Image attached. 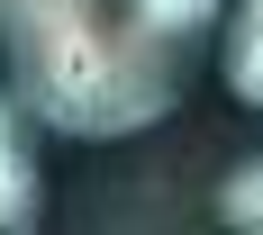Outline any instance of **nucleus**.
I'll return each mask as SVG.
<instances>
[{
    "instance_id": "obj_1",
    "label": "nucleus",
    "mask_w": 263,
    "mask_h": 235,
    "mask_svg": "<svg viewBox=\"0 0 263 235\" xmlns=\"http://www.w3.org/2000/svg\"><path fill=\"white\" fill-rule=\"evenodd\" d=\"M0 63L54 136H136L182 100V46L136 0H0Z\"/></svg>"
},
{
    "instance_id": "obj_2",
    "label": "nucleus",
    "mask_w": 263,
    "mask_h": 235,
    "mask_svg": "<svg viewBox=\"0 0 263 235\" xmlns=\"http://www.w3.org/2000/svg\"><path fill=\"white\" fill-rule=\"evenodd\" d=\"M27 226H36V163H27L9 91H0V235H27Z\"/></svg>"
},
{
    "instance_id": "obj_3",
    "label": "nucleus",
    "mask_w": 263,
    "mask_h": 235,
    "mask_svg": "<svg viewBox=\"0 0 263 235\" xmlns=\"http://www.w3.org/2000/svg\"><path fill=\"white\" fill-rule=\"evenodd\" d=\"M227 91L263 109V0H236V27H227Z\"/></svg>"
},
{
    "instance_id": "obj_4",
    "label": "nucleus",
    "mask_w": 263,
    "mask_h": 235,
    "mask_svg": "<svg viewBox=\"0 0 263 235\" xmlns=\"http://www.w3.org/2000/svg\"><path fill=\"white\" fill-rule=\"evenodd\" d=\"M218 217H227L236 235H263V154H254V163H236V172L218 181Z\"/></svg>"
},
{
    "instance_id": "obj_5",
    "label": "nucleus",
    "mask_w": 263,
    "mask_h": 235,
    "mask_svg": "<svg viewBox=\"0 0 263 235\" xmlns=\"http://www.w3.org/2000/svg\"><path fill=\"white\" fill-rule=\"evenodd\" d=\"M218 9H227V0H136V18L155 27L163 46H191V36H200V27H209Z\"/></svg>"
}]
</instances>
